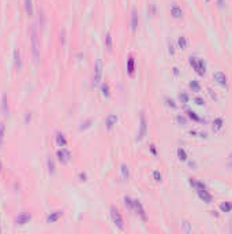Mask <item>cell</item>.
<instances>
[{
	"label": "cell",
	"mask_w": 232,
	"mask_h": 234,
	"mask_svg": "<svg viewBox=\"0 0 232 234\" xmlns=\"http://www.w3.org/2000/svg\"><path fill=\"white\" fill-rule=\"evenodd\" d=\"M188 62H190V64L193 66V69L195 70L198 75H203L205 73H206V66H205L203 60H201V59H198V58H193V56H191Z\"/></svg>",
	"instance_id": "6da1fadb"
},
{
	"label": "cell",
	"mask_w": 232,
	"mask_h": 234,
	"mask_svg": "<svg viewBox=\"0 0 232 234\" xmlns=\"http://www.w3.org/2000/svg\"><path fill=\"white\" fill-rule=\"evenodd\" d=\"M101 77H103V60L98 59L96 62V66H94V74H93V86H98L101 82Z\"/></svg>",
	"instance_id": "7a4b0ae2"
},
{
	"label": "cell",
	"mask_w": 232,
	"mask_h": 234,
	"mask_svg": "<svg viewBox=\"0 0 232 234\" xmlns=\"http://www.w3.org/2000/svg\"><path fill=\"white\" fill-rule=\"evenodd\" d=\"M30 33H32V51H33V56L35 59L38 58V50H40V45H38V37H37V30H35V26L33 25L30 29Z\"/></svg>",
	"instance_id": "3957f363"
},
{
	"label": "cell",
	"mask_w": 232,
	"mask_h": 234,
	"mask_svg": "<svg viewBox=\"0 0 232 234\" xmlns=\"http://www.w3.org/2000/svg\"><path fill=\"white\" fill-rule=\"evenodd\" d=\"M111 216H112V220H113L115 226H116L119 230H124V222H123V218H122L120 212L117 211L116 208H111Z\"/></svg>",
	"instance_id": "277c9868"
},
{
	"label": "cell",
	"mask_w": 232,
	"mask_h": 234,
	"mask_svg": "<svg viewBox=\"0 0 232 234\" xmlns=\"http://www.w3.org/2000/svg\"><path fill=\"white\" fill-rule=\"evenodd\" d=\"M147 133V123H146V116H145V114L142 112L141 114V125H139V133H138V138L136 140L141 141L145 138V136H146Z\"/></svg>",
	"instance_id": "5b68a950"
},
{
	"label": "cell",
	"mask_w": 232,
	"mask_h": 234,
	"mask_svg": "<svg viewBox=\"0 0 232 234\" xmlns=\"http://www.w3.org/2000/svg\"><path fill=\"white\" fill-rule=\"evenodd\" d=\"M56 156H57V160H59L60 163H63V164L68 163V162H70V159H71L70 151H67V149H64V148L59 149V151H57V153H56Z\"/></svg>",
	"instance_id": "8992f818"
},
{
	"label": "cell",
	"mask_w": 232,
	"mask_h": 234,
	"mask_svg": "<svg viewBox=\"0 0 232 234\" xmlns=\"http://www.w3.org/2000/svg\"><path fill=\"white\" fill-rule=\"evenodd\" d=\"M30 220H32V215L27 214V212H22V214H19L18 216L15 218L16 225H19V226H25L26 223H29Z\"/></svg>",
	"instance_id": "52a82bcc"
},
{
	"label": "cell",
	"mask_w": 232,
	"mask_h": 234,
	"mask_svg": "<svg viewBox=\"0 0 232 234\" xmlns=\"http://www.w3.org/2000/svg\"><path fill=\"white\" fill-rule=\"evenodd\" d=\"M134 212H136L143 220L146 219V212H145L143 205H142V203L139 200H134Z\"/></svg>",
	"instance_id": "ba28073f"
},
{
	"label": "cell",
	"mask_w": 232,
	"mask_h": 234,
	"mask_svg": "<svg viewBox=\"0 0 232 234\" xmlns=\"http://www.w3.org/2000/svg\"><path fill=\"white\" fill-rule=\"evenodd\" d=\"M197 193H198L199 198H201L202 201H205V203H207V204L212 203L213 197H212V194H210L206 189H197Z\"/></svg>",
	"instance_id": "9c48e42d"
},
{
	"label": "cell",
	"mask_w": 232,
	"mask_h": 234,
	"mask_svg": "<svg viewBox=\"0 0 232 234\" xmlns=\"http://www.w3.org/2000/svg\"><path fill=\"white\" fill-rule=\"evenodd\" d=\"M213 80H214L218 85L227 86V77H225V74H224V73H221V71L214 73V74H213Z\"/></svg>",
	"instance_id": "30bf717a"
},
{
	"label": "cell",
	"mask_w": 232,
	"mask_h": 234,
	"mask_svg": "<svg viewBox=\"0 0 232 234\" xmlns=\"http://www.w3.org/2000/svg\"><path fill=\"white\" fill-rule=\"evenodd\" d=\"M171 15L173 18H176V19H179V18L183 17V11H182V9L179 7V4L173 3L171 6Z\"/></svg>",
	"instance_id": "8fae6325"
},
{
	"label": "cell",
	"mask_w": 232,
	"mask_h": 234,
	"mask_svg": "<svg viewBox=\"0 0 232 234\" xmlns=\"http://www.w3.org/2000/svg\"><path fill=\"white\" fill-rule=\"evenodd\" d=\"M63 216V211H55V212H51L46 218V222L48 223H53V222H57L60 218Z\"/></svg>",
	"instance_id": "7c38bea8"
},
{
	"label": "cell",
	"mask_w": 232,
	"mask_h": 234,
	"mask_svg": "<svg viewBox=\"0 0 232 234\" xmlns=\"http://www.w3.org/2000/svg\"><path fill=\"white\" fill-rule=\"evenodd\" d=\"M116 122H117V116H116V115H113V114L108 115V116H106V119H105L106 129H108V130H111L112 127H113L115 125H116Z\"/></svg>",
	"instance_id": "4fadbf2b"
},
{
	"label": "cell",
	"mask_w": 232,
	"mask_h": 234,
	"mask_svg": "<svg viewBox=\"0 0 232 234\" xmlns=\"http://www.w3.org/2000/svg\"><path fill=\"white\" fill-rule=\"evenodd\" d=\"M56 144L57 146H66L67 145V138H66V136L63 134V133H57L56 134Z\"/></svg>",
	"instance_id": "5bb4252c"
},
{
	"label": "cell",
	"mask_w": 232,
	"mask_h": 234,
	"mask_svg": "<svg viewBox=\"0 0 232 234\" xmlns=\"http://www.w3.org/2000/svg\"><path fill=\"white\" fill-rule=\"evenodd\" d=\"M127 71L130 75H134V71H135V60H134L133 56H130L127 60Z\"/></svg>",
	"instance_id": "9a60e30c"
},
{
	"label": "cell",
	"mask_w": 232,
	"mask_h": 234,
	"mask_svg": "<svg viewBox=\"0 0 232 234\" xmlns=\"http://www.w3.org/2000/svg\"><path fill=\"white\" fill-rule=\"evenodd\" d=\"M136 28H138V14H136V11L134 10L133 15H131V29H133V32H135Z\"/></svg>",
	"instance_id": "2e32d148"
},
{
	"label": "cell",
	"mask_w": 232,
	"mask_h": 234,
	"mask_svg": "<svg viewBox=\"0 0 232 234\" xmlns=\"http://www.w3.org/2000/svg\"><path fill=\"white\" fill-rule=\"evenodd\" d=\"M25 10L29 17H33V0H25Z\"/></svg>",
	"instance_id": "e0dca14e"
},
{
	"label": "cell",
	"mask_w": 232,
	"mask_h": 234,
	"mask_svg": "<svg viewBox=\"0 0 232 234\" xmlns=\"http://www.w3.org/2000/svg\"><path fill=\"white\" fill-rule=\"evenodd\" d=\"M120 173H122V178L123 179H128V177H130V171H128V167L126 164L120 166Z\"/></svg>",
	"instance_id": "ac0fdd59"
},
{
	"label": "cell",
	"mask_w": 232,
	"mask_h": 234,
	"mask_svg": "<svg viewBox=\"0 0 232 234\" xmlns=\"http://www.w3.org/2000/svg\"><path fill=\"white\" fill-rule=\"evenodd\" d=\"M220 209L223 212H231L232 211V203H227V201H224V203L220 204Z\"/></svg>",
	"instance_id": "d6986e66"
},
{
	"label": "cell",
	"mask_w": 232,
	"mask_h": 234,
	"mask_svg": "<svg viewBox=\"0 0 232 234\" xmlns=\"http://www.w3.org/2000/svg\"><path fill=\"white\" fill-rule=\"evenodd\" d=\"M124 205L127 207L128 209H130V211H134V200L131 197H124Z\"/></svg>",
	"instance_id": "ffe728a7"
},
{
	"label": "cell",
	"mask_w": 232,
	"mask_h": 234,
	"mask_svg": "<svg viewBox=\"0 0 232 234\" xmlns=\"http://www.w3.org/2000/svg\"><path fill=\"white\" fill-rule=\"evenodd\" d=\"M188 86H190V89L193 92H199V91H201V85H199V82H198V81H195V80L191 81Z\"/></svg>",
	"instance_id": "44dd1931"
},
{
	"label": "cell",
	"mask_w": 232,
	"mask_h": 234,
	"mask_svg": "<svg viewBox=\"0 0 232 234\" xmlns=\"http://www.w3.org/2000/svg\"><path fill=\"white\" fill-rule=\"evenodd\" d=\"M177 157H179L182 162H186V160H187V153H186V151L183 148L177 149Z\"/></svg>",
	"instance_id": "7402d4cb"
},
{
	"label": "cell",
	"mask_w": 232,
	"mask_h": 234,
	"mask_svg": "<svg viewBox=\"0 0 232 234\" xmlns=\"http://www.w3.org/2000/svg\"><path fill=\"white\" fill-rule=\"evenodd\" d=\"M221 127H223V119H221V118L214 119V122H213V129L217 132V130H220Z\"/></svg>",
	"instance_id": "603a6c76"
},
{
	"label": "cell",
	"mask_w": 232,
	"mask_h": 234,
	"mask_svg": "<svg viewBox=\"0 0 232 234\" xmlns=\"http://www.w3.org/2000/svg\"><path fill=\"white\" fill-rule=\"evenodd\" d=\"M177 45H179V48H182V50H186V48H187V39H186V37H179Z\"/></svg>",
	"instance_id": "cb8c5ba5"
},
{
	"label": "cell",
	"mask_w": 232,
	"mask_h": 234,
	"mask_svg": "<svg viewBox=\"0 0 232 234\" xmlns=\"http://www.w3.org/2000/svg\"><path fill=\"white\" fill-rule=\"evenodd\" d=\"M187 116H188L190 119H193V121H195V122H201V118H199V116L197 115L194 111H191V110L187 111Z\"/></svg>",
	"instance_id": "d4e9b609"
},
{
	"label": "cell",
	"mask_w": 232,
	"mask_h": 234,
	"mask_svg": "<svg viewBox=\"0 0 232 234\" xmlns=\"http://www.w3.org/2000/svg\"><path fill=\"white\" fill-rule=\"evenodd\" d=\"M4 134H5V126L4 123H0V146L3 145V141H4Z\"/></svg>",
	"instance_id": "484cf974"
},
{
	"label": "cell",
	"mask_w": 232,
	"mask_h": 234,
	"mask_svg": "<svg viewBox=\"0 0 232 234\" xmlns=\"http://www.w3.org/2000/svg\"><path fill=\"white\" fill-rule=\"evenodd\" d=\"M14 58H15V66L21 67V56H19V51L18 50L14 51Z\"/></svg>",
	"instance_id": "4316f807"
},
{
	"label": "cell",
	"mask_w": 232,
	"mask_h": 234,
	"mask_svg": "<svg viewBox=\"0 0 232 234\" xmlns=\"http://www.w3.org/2000/svg\"><path fill=\"white\" fill-rule=\"evenodd\" d=\"M101 91H103V95L105 97L109 96V85L108 84H103V88H101Z\"/></svg>",
	"instance_id": "83f0119b"
},
{
	"label": "cell",
	"mask_w": 232,
	"mask_h": 234,
	"mask_svg": "<svg viewBox=\"0 0 232 234\" xmlns=\"http://www.w3.org/2000/svg\"><path fill=\"white\" fill-rule=\"evenodd\" d=\"M105 44H106V48L108 50H111L112 48V37H111V34H106V37H105Z\"/></svg>",
	"instance_id": "f1b7e54d"
},
{
	"label": "cell",
	"mask_w": 232,
	"mask_h": 234,
	"mask_svg": "<svg viewBox=\"0 0 232 234\" xmlns=\"http://www.w3.org/2000/svg\"><path fill=\"white\" fill-rule=\"evenodd\" d=\"M180 102L182 103H187L188 102V95L187 93H180Z\"/></svg>",
	"instance_id": "f546056e"
},
{
	"label": "cell",
	"mask_w": 232,
	"mask_h": 234,
	"mask_svg": "<svg viewBox=\"0 0 232 234\" xmlns=\"http://www.w3.org/2000/svg\"><path fill=\"white\" fill-rule=\"evenodd\" d=\"M194 102H195L197 105H203L205 104L203 99H201V97H195V99H194Z\"/></svg>",
	"instance_id": "4dcf8cb0"
},
{
	"label": "cell",
	"mask_w": 232,
	"mask_h": 234,
	"mask_svg": "<svg viewBox=\"0 0 232 234\" xmlns=\"http://www.w3.org/2000/svg\"><path fill=\"white\" fill-rule=\"evenodd\" d=\"M153 175H154L156 181H161V174L158 173V171H154V173H153Z\"/></svg>",
	"instance_id": "1f68e13d"
},
{
	"label": "cell",
	"mask_w": 232,
	"mask_h": 234,
	"mask_svg": "<svg viewBox=\"0 0 232 234\" xmlns=\"http://www.w3.org/2000/svg\"><path fill=\"white\" fill-rule=\"evenodd\" d=\"M166 103H168V105H171V107H176V104H175V102L173 100H166Z\"/></svg>",
	"instance_id": "d6a6232c"
},
{
	"label": "cell",
	"mask_w": 232,
	"mask_h": 234,
	"mask_svg": "<svg viewBox=\"0 0 232 234\" xmlns=\"http://www.w3.org/2000/svg\"><path fill=\"white\" fill-rule=\"evenodd\" d=\"M184 230H186V233H190V226H188V222H184Z\"/></svg>",
	"instance_id": "836d02e7"
},
{
	"label": "cell",
	"mask_w": 232,
	"mask_h": 234,
	"mask_svg": "<svg viewBox=\"0 0 232 234\" xmlns=\"http://www.w3.org/2000/svg\"><path fill=\"white\" fill-rule=\"evenodd\" d=\"M188 182H190V185H191V186H195V179H194V178H190V179H188Z\"/></svg>",
	"instance_id": "e575fe53"
},
{
	"label": "cell",
	"mask_w": 232,
	"mask_h": 234,
	"mask_svg": "<svg viewBox=\"0 0 232 234\" xmlns=\"http://www.w3.org/2000/svg\"><path fill=\"white\" fill-rule=\"evenodd\" d=\"M53 168H55L53 163H52V162H49V171H51V173H53Z\"/></svg>",
	"instance_id": "d590c367"
},
{
	"label": "cell",
	"mask_w": 232,
	"mask_h": 234,
	"mask_svg": "<svg viewBox=\"0 0 232 234\" xmlns=\"http://www.w3.org/2000/svg\"><path fill=\"white\" fill-rule=\"evenodd\" d=\"M150 149H152V152H153V155H157V151H156V148H154V145H150Z\"/></svg>",
	"instance_id": "8d00e7d4"
},
{
	"label": "cell",
	"mask_w": 232,
	"mask_h": 234,
	"mask_svg": "<svg viewBox=\"0 0 232 234\" xmlns=\"http://www.w3.org/2000/svg\"><path fill=\"white\" fill-rule=\"evenodd\" d=\"M177 121H179L180 123H184V122H186V121H184V118H182V116H177Z\"/></svg>",
	"instance_id": "74e56055"
},
{
	"label": "cell",
	"mask_w": 232,
	"mask_h": 234,
	"mask_svg": "<svg viewBox=\"0 0 232 234\" xmlns=\"http://www.w3.org/2000/svg\"><path fill=\"white\" fill-rule=\"evenodd\" d=\"M218 4H220V6H224V0H218Z\"/></svg>",
	"instance_id": "f35d334b"
},
{
	"label": "cell",
	"mask_w": 232,
	"mask_h": 234,
	"mask_svg": "<svg viewBox=\"0 0 232 234\" xmlns=\"http://www.w3.org/2000/svg\"><path fill=\"white\" fill-rule=\"evenodd\" d=\"M231 233H232V226H231Z\"/></svg>",
	"instance_id": "ab89813d"
},
{
	"label": "cell",
	"mask_w": 232,
	"mask_h": 234,
	"mask_svg": "<svg viewBox=\"0 0 232 234\" xmlns=\"http://www.w3.org/2000/svg\"><path fill=\"white\" fill-rule=\"evenodd\" d=\"M0 170H2V168H0Z\"/></svg>",
	"instance_id": "60d3db41"
},
{
	"label": "cell",
	"mask_w": 232,
	"mask_h": 234,
	"mask_svg": "<svg viewBox=\"0 0 232 234\" xmlns=\"http://www.w3.org/2000/svg\"><path fill=\"white\" fill-rule=\"evenodd\" d=\"M231 156H232V155H231Z\"/></svg>",
	"instance_id": "b9f144b4"
}]
</instances>
